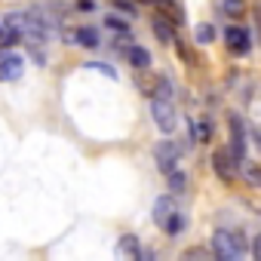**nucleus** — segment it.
Here are the masks:
<instances>
[{"label":"nucleus","instance_id":"f257e3e1","mask_svg":"<svg viewBox=\"0 0 261 261\" xmlns=\"http://www.w3.org/2000/svg\"><path fill=\"white\" fill-rule=\"evenodd\" d=\"M209 252H212V261H240L246 255V240L237 230H215Z\"/></svg>","mask_w":261,"mask_h":261},{"label":"nucleus","instance_id":"f03ea898","mask_svg":"<svg viewBox=\"0 0 261 261\" xmlns=\"http://www.w3.org/2000/svg\"><path fill=\"white\" fill-rule=\"evenodd\" d=\"M154 221L169 237H178L185 230V215L175 209V200L172 197H157V203H154Z\"/></svg>","mask_w":261,"mask_h":261},{"label":"nucleus","instance_id":"7ed1b4c3","mask_svg":"<svg viewBox=\"0 0 261 261\" xmlns=\"http://www.w3.org/2000/svg\"><path fill=\"white\" fill-rule=\"evenodd\" d=\"M151 117H154V123H157V129L160 133H166V136H172L175 133V126H178V111H175V101H151Z\"/></svg>","mask_w":261,"mask_h":261},{"label":"nucleus","instance_id":"20e7f679","mask_svg":"<svg viewBox=\"0 0 261 261\" xmlns=\"http://www.w3.org/2000/svg\"><path fill=\"white\" fill-rule=\"evenodd\" d=\"M178 157H181V151L175 148V142H157L154 145V160H157V169L163 175L178 172Z\"/></svg>","mask_w":261,"mask_h":261},{"label":"nucleus","instance_id":"39448f33","mask_svg":"<svg viewBox=\"0 0 261 261\" xmlns=\"http://www.w3.org/2000/svg\"><path fill=\"white\" fill-rule=\"evenodd\" d=\"M224 43H227V49H230L233 56H249V49H252V34H249V28L230 25V28H224Z\"/></svg>","mask_w":261,"mask_h":261},{"label":"nucleus","instance_id":"423d86ee","mask_svg":"<svg viewBox=\"0 0 261 261\" xmlns=\"http://www.w3.org/2000/svg\"><path fill=\"white\" fill-rule=\"evenodd\" d=\"M62 37H65L68 46H83V49H95V46L101 43L95 28H65Z\"/></svg>","mask_w":261,"mask_h":261},{"label":"nucleus","instance_id":"0eeeda50","mask_svg":"<svg viewBox=\"0 0 261 261\" xmlns=\"http://www.w3.org/2000/svg\"><path fill=\"white\" fill-rule=\"evenodd\" d=\"M212 169H215V175H218L221 181H233V175H237V160L230 157L227 148H218V151L212 154Z\"/></svg>","mask_w":261,"mask_h":261},{"label":"nucleus","instance_id":"6e6552de","mask_svg":"<svg viewBox=\"0 0 261 261\" xmlns=\"http://www.w3.org/2000/svg\"><path fill=\"white\" fill-rule=\"evenodd\" d=\"M230 157L237 163L246 160V133H243V120L237 114H230Z\"/></svg>","mask_w":261,"mask_h":261},{"label":"nucleus","instance_id":"1a4fd4ad","mask_svg":"<svg viewBox=\"0 0 261 261\" xmlns=\"http://www.w3.org/2000/svg\"><path fill=\"white\" fill-rule=\"evenodd\" d=\"M25 71V59L22 56H0V83H10V80H19Z\"/></svg>","mask_w":261,"mask_h":261},{"label":"nucleus","instance_id":"9d476101","mask_svg":"<svg viewBox=\"0 0 261 261\" xmlns=\"http://www.w3.org/2000/svg\"><path fill=\"white\" fill-rule=\"evenodd\" d=\"M151 28H154V34H157V40H160V43H166V46H172V43H175V46H178V31H175L163 16H154V19H151Z\"/></svg>","mask_w":261,"mask_h":261},{"label":"nucleus","instance_id":"9b49d317","mask_svg":"<svg viewBox=\"0 0 261 261\" xmlns=\"http://www.w3.org/2000/svg\"><path fill=\"white\" fill-rule=\"evenodd\" d=\"M126 62L139 71H145V68H151V53L142 46H126Z\"/></svg>","mask_w":261,"mask_h":261},{"label":"nucleus","instance_id":"f8f14e48","mask_svg":"<svg viewBox=\"0 0 261 261\" xmlns=\"http://www.w3.org/2000/svg\"><path fill=\"white\" fill-rule=\"evenodd\" d=\"M191 139L194 142H209L212 139V123L209 120H194L191 123Z\"/></svg>","mask_w":261,"mask_h":261},{"label":"nucleus","instance_id":"ddd939ff","mask_svg":"<svg viewBox=\"0 0 261 261\" xmlns=\"http://www.w3.org/2000/svg\"><path fill=\"white\" fill-rule=\"evenodd\" d=\"M120 246H123V252H126V261H139V252H142V246H139V240H136L133 233H126Z\"/></svg>","mask_w":261,"mask_h":261},{"label":"nucleus","instance_id":"4468645a","mask_svg":"<svg viewBox=\"0 0 261 261\" xmlns=\"http://www.w3.org/2000/svg\"><path fill=\"white\" fill-rule=\"evenodd\" d=\"M181 261H212V252L203 249V246H191L181 252Z\"/></svg>","mask_w":261,"mask_h":261},{"label":"nucleus","instance_id":"2eb2a0df","mask_svg":"<svg viewBox=\"0 0 261 261\" xmlns=\"http://www.w3.org/2000/svg\"><path fill=\"white\" fill-rule=\"evenodd\" d=\"M154 98H157V101H172V80H169V77H160V80H157Z\"/></svg>","mask_w":261,"mask_h":261},{"label":"nucleus","instance_id":"dca6fc26","mask_svg":"<svg viewBox=\"0 0 261 261\" xmlns=\"http://www.w3.org/2000/svg\"><path fill=\"white\" fill-rule=\"evenodd\" d=\"M194 37H197V43H203V46H206V43H212V40H215V28H212L209 22H203V25H197V28H194Z\"/></svg>","mask_w":261,"mask_h":261},{"label":"nucleus","instance_id":"f3484780","mask_svg":"<svg viewBox=\"0 0 261 261\" xmlns=\"http://www.w3.org/2000/svg\"><path fill=\"white\" fill-rule=\"evenodd\" d=\"M105 25H108V28H114V31H120L123 37H129V28H126V19H120V16H105Z\"/></svg>","mask_w":261,"mask_h":261},{"label":"nucleus","instance_id":"a211bd4d","mask_svg":"<svg viewBox=\"0 0 261 261\" xmlns=\"http://www.w3.org/2000/svg\"><path fill=\"white\" fill-rule=\"evenodd\" d=\"M169 188H172V191H178V194H181V191H185V188H188V175H185V172H181V169H178V172H172V175H169Z\"/></svg>","mask_w":261,"mask_h":261},{"label":"nucleus","instance_id":"6ab92c4d","mask_svg":"<svg viewBox=\"0 0 261 261\" xmlns=\"http://www.w3.org/2000/svg\"><path fill=\"white\" fill-rule=\"evenodd\" d=\"M148 4L163 7V10H172V13H175V16H172V22H181V16H178V0H148Z\"/></svg>","mask_w":261,"mask_h":261},{"label":"nucleus","instance_id":"aec40b11","mask_svg":"<svg viewBox=\"0 0 261 261\" xmlns=\"http://www.w3.org/2000/svg\"><path fill=\"white\" fill-rule=\"evenodd\" d=\"M86 68H92V71H101V74H108L111 80H117V71H114L111 65H105V62H86Z\"/></svg>","mask_w":261,"mask_h":261},{"label":"nucleus","instance_id":"412c9836","mask_svg":"<svg viewBox=\"0 0 261 261\" xmlns=\"http://www.w3.org/2000/svg\"><path fill=\"white\" fill-rule=\"evenodd\" d=\"M114 7H117L120 13H126V16H139V10H136L133 0H114Z\"/></svg>","mask_w":261,"mask_h":261},{"label":"nucleus","instance_id":"4be33fe9","mask_svg":"<svg viewBox=\"0 0 261 261\" xmlns=\"http://www.w3.org/2000/svg\"><path fill=\"white\" fill-rule=\"evenodd\" d=\"M221 7H224V13H230V16H240V13H243V0H221Z\"/></svg>","mask_w":261,"mask_h":261},{"label":"nucleus","instance_id":"5701e85b","mask_svg":"<svg viewBox=\"0 0 261 261\" xmlns=\"http://www.w3.org/2000/svg\"><path fill=\"white\" fill-rule=\"evenodd\" d=\"M13 43H19V37H16L10 28H4V25H0V46H13Z\"/></svg>","mask_w":261,"mask_h":261},{"label":"nucleus","instance_id":"b1692460","mask_svg":"<svg viewBox=\"0 0 261 261\" xmlns=\"http://www.w3.org/2000/svg\"><path fill=\"white\" fill-rule=\"evenodd\" d=\"M252 258H255V261H261V233L252 240Z\"/></svg>","mask_w":261,"mask_h":261},{"label":"nucleus","instance_id":"393cba45","mask_svg":"<svg viewBox=\"0 0 261 261\" xmlns=\"http://www.w3.org/2000/svg\"><path fill=\"white\" fill-rule=\"evenodd\" d=\"M246 175H249V181H255V185H261V172H258L255 166H246Z\"/></svg>","mask_w":261,"mask_h":261},{"label":"nucleus","instance_id":"a878e982","mask_svg":"<svg viewBox=\"0 0 261 261\" xmlns=\"http://www.w3.org/2000/svg\"><path fill=\"white\" fill-rule=\"evenodd\" d=\"M139 261H157V252L154 249H142L139 252Z\"/></svg>","mask_w":261,"mask_h":261},{"label":"nucleus","instance_id":"bb28decb","mask_svg":"<svg viewBox=\"0 0 261 261\" xmlns=\"http://www.w3.org/2000/svg\"><path fill=\"white\" fill-rule=\"evenodd\" d=\"M255 145H258V148H261V136H255Z\"/></svg>","mask_w":261,"mask_h":261}]
</instances>
